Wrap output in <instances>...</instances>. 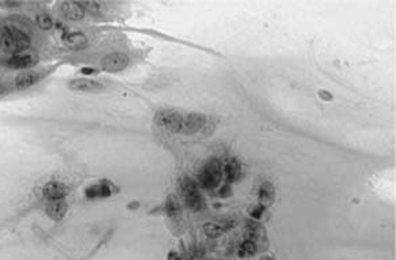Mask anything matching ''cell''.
<instances>
[{
    "instance_id": "1",
    "label": "cell",
    "mask_w": 396,
    "mask_h": 260,
    "mask_svg": "<svg viewBox=\"0 0 396 260\" xmlns=\"http://www.w3.org/2000/svg\"><path fill=\"white\" fill-rule=\"evenodd\" d=\"M45 37L34 28L26 13H0V58L40 52Z\"/></svg>"
},
{
    "instance_id": "2",
    "label": "cell",
    "mask_w": 396,
    "mask_h": 260,
    "mask_svg": "<svg viewBox=\"0 0 396 260\" xmlns=\"http://www.w3.org/2000/svg\"><path fill=\"white\" fill-rule=\"evenodd\" d=\"M54 67H44L38 66L30 70L19 71L14 74L0 75V79L10 87V90L13 91H25L32 89L33 86H37L38 83L42 82L48 75L52 74Z\"/></svg>"
},
{
    "instance_id": "3",
    "label": "cell",
    "mask_w": 396,
    "mask_h": 260,
    "mask_svg": "<svg viewBox=\"0 0 396 260\" xmlns=\"http://www.w3.org/2000/svg\"><path fill=\"white\" fill-rule=\"evenodd\" d=\"M41 54L40 52H30V54L14 55L7 58H0V75L14 74L19 71L30 70L40 66L41 63Z\"/></svg>"
},
{
    "instance_id": "4",
    "label": "cell",
    "mask_w": 396,
    "mask_h": 260,
    "mask_svg": "<svg viewBox=\"0 0 396 260\" xmlns=\"http://www.w3.org/2000/svg\"><path fill=\"white\" fill-rule=\"evenodd\" d=\"M52 14L56 18V21L68 23V25L81 23L88 17L82 3L81 2H73V0L56 2L54 6V10H52Z\"/></svg>"
},
{
    "instance_id": "5",
    "label": "cell",
    "mask_w": 396,
    "mask_h": 260,
    "mask_svg": "<svg viewBox=\"0 0 396 260\" xmlns=\"http://www.w3.org/2000/svg\"><path fill=\"white\" fill-rule=\"evenodd\" d=\"M26 14L29 15L32 22H33L34 28L44 37H46L48 34H52L56 30V18L50 11H46L44 9H34L33 5V7H30Z\"/></svg>"
},
{
    "instance_id": "6",
    "label": "cell",
    "mask_w": 396,
    "mask_h": 260,
    "mask_svg": "<svg viewBox=\"0 0 396 260\" xmlns=\"http://www.w3.org/2000/svg\"><path fill=\"white\" fill-rule=\"evenodd\" d=\"M90 45V38L84 30H68L62 36L63 49L71 54L82 52Z\"/></svg>"
},
{
    "instance_id": "7",
    "label": "cell",
    "mask_w": 396,
    "mask_h": 260,
    "mask_svg": "<svg viewBox=\"0 0 396 260\" xmlns=\"http://www.w3.org/2000/svg\"><path fill=\"white\" fill-rule=\"evenodd\" d=\"M180 188H182V194L184 196V202L188 203V206L192 210L200 211L205 207V202L202 195H201L197 183L190 177H183L180 180Z\"/></svg>"
},
{
    "instance_id": "8",
    "label": "cell",
    "mask_w": 396,
    "mask_h": 260,
    "mask_svg": "<svg viewBox=\"0 0 396 260\" xmlns=\"http://www.w3.org/2000/svg\"><path fill=\"white\" fill-rule=\"evenodd\" d=\"M221 180V165L219 160H211L206 162L204 169L200 173V183L201 186L206 190H213L219 186Z\"/></svg>"
},
{
    "instance_id": "9",
    "label": "cell",
    "mask_w": 396,
    "mask_h": 260,
    "mask_svg": "<svg viewBox=\"0 0 396 260\" xmlns=\"http://www.w3.org/2000/svg\"><path fill=\"white\" fill-rule=\"evenodd\" d=\"M130 64L129 55L121 50L109 52L104 55L100 60V68L107 72H119L123 71Z\"/></svg>"
},
{
    "instance_id": "10",
    "label": "cell",
    "mask_w": 396,
    "mask_h": 260,
    "mask_svg": "<svg viewBox=\"0 0 396 260\" xmlns=\"http://www.w3.org/2000/svg\"><path fill=\"white\" fill-rule=\"evenodd\" d=\"M154 121L158 127L171 131V133H178L182 129V125H183V117L180 116V113L171 111V109H164V111L157 112Z\"/></svg>"
},
{
    "instance_id": "11",
    "label": "cell",
    "mask_w": 396,
    "mask_h": 260,
    "mask_svg": "<svg viewBox=\"0 0 396 260\" xmlns=\"http://www.w3.org/2000/svg\"><path fill=\"white\" fill-rule=\"evenodd\" d=\"M68 89L81 93H99L104 90V83L92 78H74L67 83Z\"/></svg>"
},
{
    "instance_id": "12",
    "label": "cell",
    "mask_w": 396,
    "mask_h": 260,
    "mask_svg": "<svg viewBox=\"0 0 396 260\" xmlns=\"http://www.w3.org/2000/svg\"><path fill=\"white\" fill-rule=\"evenodd\" d=\"M67 194H68V187L62 181H48L44 184L41 190L42 198L45 200L66 199Z\"/></svg>"
},
{
    "instance_id": "13",
    "label": "cell",
    "mask_w": 396,
    "mask_h": 260,
    "mask_svg": "<svg viewBox=\"0 0 396 260\" xmlns=\"http://www.w3.org/2000/svg\"><path fill=\"white\" fill-rule=\"evenodd\" d=\"M67 200L66 199H55V200H46L45 213L51 219L59 221L62 219L67 213Z\"/></svg>"
},
{
    "instance_id": "14",
    "label": "cell",
    "mask_w": 396,
    "mask_h": 260,
    "mask_svg": "<svg viewBox=\"0 0 396 260\" xmlns=\"http://www.w3.org/2000/svg\"><path fill=\"white\" fill-rule=\"evenodd\" d=\"M205 124V116L200 115V113H190L186 117H183V129L186 134H194L197 131H200L201 128L204 127Z\"/></svg>"
},
{
    "instance_id": "15",
    "label": "cell",
    "mask_w": 396,
    "mask_h": 260,
    "mask_svg": "<svg viewBox=\"0 0 396 260\" xmlns=\"http://www.w3.org/2000/svg\"><path fill=\"white\" fill-rule=\"evenodd\" d=\"M85 194L89 199H97V198H108L112 194V190H111V184L107 181L96 183V184H92V186L86 188Z\"/></svg>"
},
{
    "instance_id": "16",
    "label": "cell",
    "mask_w": 396,
    "mask_h": 260,
    "mask_svg": "<svg viewBox=\"0 0 396 260\" xmlns=\"http://www.w3.org/2000/svg\"><path fill=\"white\" fill-rule=\"evenodd\" d=\"M224 173H225V178H227V181L229 183H235L237 180H239L241 177V173H242V166H241V162L235 160V158H231L228 162H227V165L224 168Z\"/></svg>"
},
{
    "instance_id": "17",
    "label": "cell",
    "mask_w": 396,
    "mask_h": 260,
    "mask_svg": "<svg viewBox=\"0 0 396 260\" xmlns=\"http://www.w3.org/2000/svg\"><path fill=\"white\" fill-rule=\"evenodd\" d=\"M257 252V245L253 240H245L242 243V245L239 247V251H238V255L241 257H249V256H253Z\"/></svg>"
},
{
    "instance_id": "18",
    "label": "cell",
    "mask_w": 396,
    "mask_h": 260,
    "mask_svg": "<svg viewBox=\"0 0 396 260\" xmlns=\"http://www.w3.org/2000/svg\"><path fill=\"white\" fill-rule=\"evenodd\" d=\"M166 211H167V214L171 217V218H176V217H179L180 214V207L179 203L176 200L174 196H168L167 202H166Z\"/></svg>"
},
{
    "instance_id": "19",
    "label": "cell",
    "mask_w": 396,
    "mask_h": 260,
    "mask_svg": "<svg viewBox=\"0 0 396 260\" xmlns=\"http://www.w3.org/2000/svg\"><path fill=\"white\" fill-rule=\"evenodd\" d=\"M259 198L263 203L271 202L272 198H273V188H272L271 183L267 181L261 184L259 191Z\"/></svg>"
},
{
    "instance_id": "20",
    "label": "cell",
    "mask_w": 396,
    "mask_h": 260,
    "mask_svg": "<svg viewBox=\"0 0 396 260\" xmlns=\"http://www.w3.org/2000/svg\"><path fill=\"white\" fill-rule=\"evenodd\" d=\"M225 229H228V227L221 225V223H206V225H205V233H206L209 237L220 236Z\"/></svg>"
},
{
    "instance_id": "21",
    "label": "cell",
    "mask_w": 396,
    "mask_h": 260,
    "mask_svg": "<svg viewBox=\"0 0 396 260\" xmlns=\"http://www.w3.org/2000/svg\"><path fill=\"white\" fill-rule=\"evenodd\" d=\"M11 93H13V91L10 90V87L0 79V99L6 98V97L11 94Z\"/></svg>"
},
{
    "instance_id": "22",
    "label": "cell",
    "mask_w": 396,
    "mask_h": 260,
    "mask_svg": "<svg viewBox=\"0 0 396 260\" xmlns=\"http://www.w3.org/2000/svg\"><path fill=\"white\" fill-rule=\"evenodd\" d=\"M264 204H259V206H254L253 209H250V215L254 217V218H261L264 214Z\"/></svg>"
},
{
    "instance_id": "23",
    "label": "cell",
    "mask_w": 396,
    "mask_h": 260,
    "mask_svg": "<svg viewBox=\"0 0 396 260\" xmlns=\"http://www.w3.org/2000/svg\"><path fill=\"white\" fill-rule=\"evenodd\" d=\"M231 195V187H229V184H225V186L220 187V190H219V196H221V198H227V196H229Z\"/></svg>"
},
{
    "instance_id": "24",
    "label": "cell",
    "mask_w": 396,
    "mask_h": 260,
    "mask_svg": "<svg viewBox=\"0 0 396 260\" xmlns=\"http://www.w3.org/2000/svg\"><path fill=\"white\" fill-rule=\"evenodd\" d=\"M318 95L321 97L324 101H332L334 99V95L331 94L330 91H325V90H320L318 91Z\"/></svg>"
},
{
    "instance_id": "25",
    "label": "cell",
    "mask_w": 396,
    "mask_h": 260,
    "mask_svg": "<svg viewBox=\"0 0 396 260\" xmlns=\"http://www.w3.org/2000/svg\"><path fill=\"white\" fill-rule=\"evenodd\" d=\"M167 259L168 260H180V256H179V253H178V252L171 251V252H170V253H168Z\"/></svg>"
}]
</instances>
